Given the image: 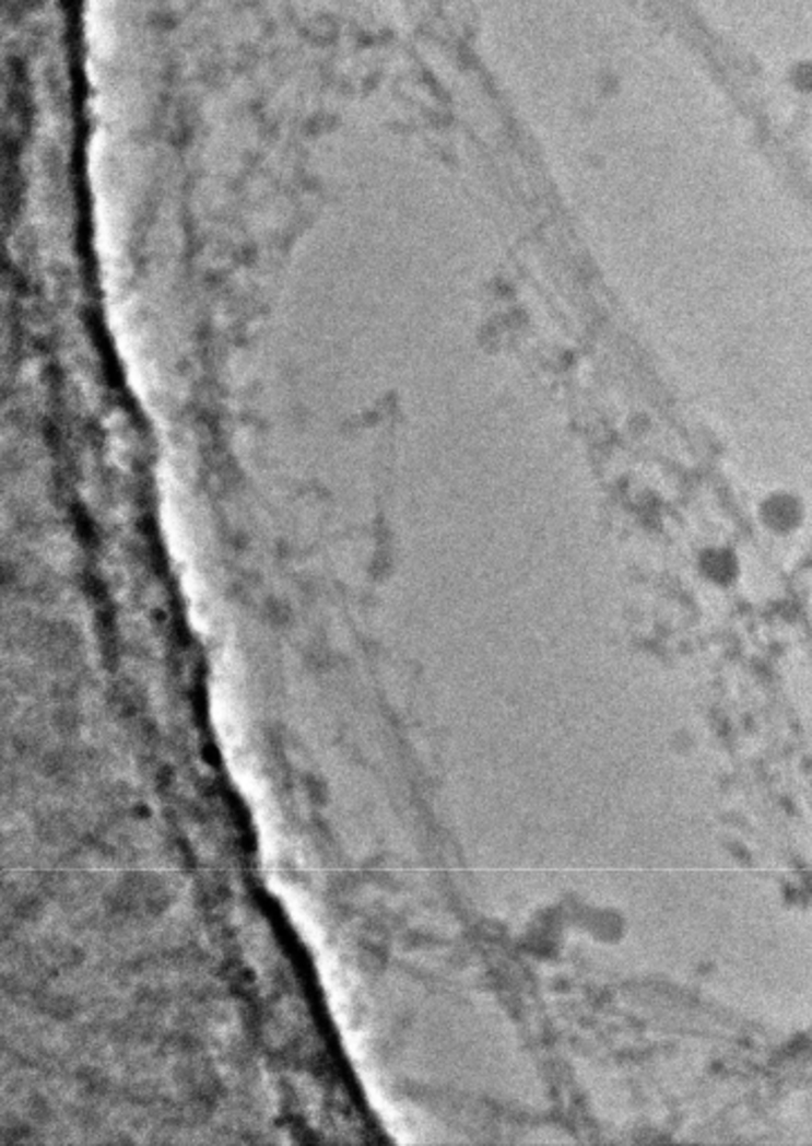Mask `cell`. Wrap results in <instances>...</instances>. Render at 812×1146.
<instances>
[{
  "instance_id": "cell-1",
  "label": "cell",
  "mask_w": 812,
  "mask_h": 1146,
  "mask_svg": "<svg viewBox=\"0 0 812 1146\" xmlns=\"http://www.w3.org/2000/svg\"><path fill=\"white\" fill-rule=\"evenodd\" d=\"M694 571L703 585L726 592L741 581L743 562L732 545L705 542L694 553Z\"/></svg>"
},
{
  "instance_id": "cell-2",
  "label": "cell",
  "mask_w": 812,
  "mask_h": 1146,
  "mask_svg": "<svg viewBox=\"0 0 812 1146\" xmlns=\"http://www.w3.org/2000/svg\"><path fill=\"white\" fill-rule=\"evenodd\" d=\"M756 513H758L763 527L779 536L797 531V527L803 519L801 502L788 493H773L768 498H763Z\"/></svg>"
}]
</instances>
